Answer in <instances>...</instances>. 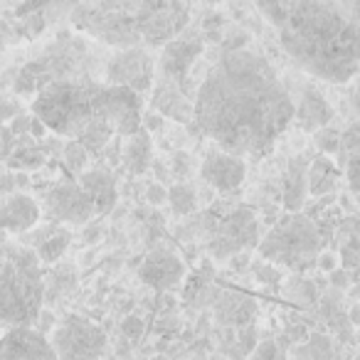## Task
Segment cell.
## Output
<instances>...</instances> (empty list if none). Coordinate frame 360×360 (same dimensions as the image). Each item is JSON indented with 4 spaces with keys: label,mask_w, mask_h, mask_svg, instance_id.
<instances>
[{
    "label": "cell",
    "mask_w": 360,
    "mask_h": 360,
    "mask_svg": "<svg viewBox=\"0 0 360 360\" xmlns=\"http://www.w3.org/2000/svg\"><path fill=\"white\" fill-rule=\"evenodd\" d=\"M294 114V96L271 62L245 47L227 50L195 96L198 129L237 158L271 153Z\"/></svg>",
    "instance_id": "obj_1"
},
{
    "label": "cell",
    "mask_w": 360,
    "mask_h": 360,
    "mask_svg": "<svg viewBox=\"0 0 360 360\" xmlns=\"http://www.w3.org/2000/svg\"><path fill=\"white\" fill-rule=\"evenodd\" d=\"M257 11L276 30L286 55L311 77L345 84L360 70V3L274 0Z\"/></svg>",
    "instance_id": "obj_2"
},
{
    "label": "cell",
    "mask_w": 360,
    "mask_h": 360,
    "mask_svg": "<svg viewBox=\"0 0 360 360\" xmlns=\"http://www.w3.org/2000/svg\"><path fill=\"white\" fill-rule=\"evenodd\" d=\"M32 116L89 153L104 150L114 134L129 139L143 129L136 91L94 82L55 79L32 101Z\"/></svg>",
    "instance_id": "obj_3"
},
{
    "label": "cell",
    "mask_w": 360,
    "mask_h": 360,
    "mask_svg": "<svg viewBox=\"0 0 360 360\" xmlns=\"http://www.w3.org/2000/svg\"><path fill=\"white\" fill-rule=\"evenodd\" d=\"M45 304V274L35 250L0 245V328H32Z\"/></svg>",
    "instance_id": "obj_4"
},
{
    "label": "cell",
    "mask_w": 360,
    "mask_h": 360,
    "mask_svg": "<svg viewBox=\"0 0 360 360\" xmlns=\"http://www.w3.org/2000/svg\"><path fill=\"white\" fill-rule=\"evenodd\" d=\"M321 247H323V237L319 225L306 215H289L266 232V237L259 242V255L269 264L304 271L316 264Z\"/></svg>",
    "instance_id": "obj_5"
},
{
    "label": "cell",
    "mask_w": 360,
    "mask_h": 360,
    "mask_svg": "<svg viewBox=\"0 0 360 360\" xmlns=\"http://www.w3.org/2000/svg\"><path fill=\"white\" fill-rule=\"evenodd\" d=\"M143 0H114V3H82L72 11V22L77 30L106 42V45L139 47V11Z\"/></svg>",
    "instance_id": "obj_6"
},
{
    "label": "cell",
    "mask_w": 360,
    "mask_h": 360,
    "mask_svg": "<svg viewBox=\"0 0 360 360\" xmlns=\"http://www.w3.org/2000/svg\"><path fill=\"white\" fill-rule=\"evenodd\" d=\"M50 343L57 360H101L109 340L101 326L70 314L67 319H62V323L55 326Z\"/></svg>",
    "instance_id": "obj_7"
},
{
    "label": "cell",
    "mask_w": 360,
    "mask_h": 360,
    "mask_svg": "<svg viewBox=\"0 0 360 360\" xmlns=\"http://www.w3.org/2000/svg\"><path fill=\"white\" fill-rule=\"evenodd\" d=\"M191 18V6L186 3H165V0H153V3H141L139 11V32L141 40L153 47L168 45L175 37H180L183 27Z\"/></svg>",
    "instance_id": "obj_8"
},
{
    "label": "cell",
    "mask_w": 360,
    "mask_h": 360,
    "mask_svg": "<svg viewBox=\"0 0 360 360\" xmlns=\"http://www.w3.org/2000/svg\"><path fill=\"white\" fill-rule=\"evenodd\" d=\"M257 237H259V230H257L255 212L250 207H237L225 220H220L207 247H210L212 257H235L255 245L259 247Z\"/></svg>",
    "instance_id": "obj_9"
},
{
    "label": "cell",
    "mask_w": 360,
    "mask_h": 360,
    "mask_svg": "<svg viewBox=\"0 0 360 360\" xmlns=\"http://www.w3.org/2000/svg\"><path fill=\"white\" fill-rule=\"evenodd\" d=\"M153 77H155V62L143 47H129L121 50L119 55L111 57L109 67H106V79L111 86H124L136 94H146L153 89Z\"/></svg>",
    "instance_id": "obj_10"
},
{
    "label": "cell",
    "mask_w": 360,
    "mask_h": 360,
    "mask_svg": "<svg viewBox=\"0 0 360 360\" xmlns=\"http://www.w3.org/2000/svg\"><path fill=\"white\" fill-rule=\"evenodd\" d=\"M45 212L52 222L60 225H86L96 215V207L79 183H60L45 193Z\"/></svg>",
    "instance_id": "obj_11"
},
{
    "label": "cell",
    "mask_w": 360,
    "mask_h": 360,
    "mask_svg": "<svg viewBox=\"0 0 360 360\" xmlns=\"http://www.w3.org/2000/svg\"><path fill=\"white\" fill-rule=\"evenodd\" d=\"M200 55L202 40L198 35H183L168 42L163 47V55H160V77H163L165 84H173L180 89V84L188 79V72L193 70Z\"/></svg>",
    "instance_id": "obj_12"
},
{
    "label": "cell",
    "mask_w": 360,
    "mask_h": 360,
    "mask_svg": "<svg viewBox=\"0 0 360 360\" xmlns=\"http://www.w3.org/2000/svg\"><path fill=\"white\" fill-rule=\"evenodd\" d=\"M0 360H57V355L40 330L15 328L0 335Z\"/></svg>",
    "instance_id": "obj_13"
},
{
    "label": "cell",
    "mask_w": 360,
    "mask_h": 360,
    "mask_svg": "<svg viewBox=\"0 0 360 360\" xmlns=\"http://www.w3.org/2000/svg\"><path fill=\"white\" fill-rule=\"evenodd\" d=\"M200 175L207 186H212L220 193H230L245 183L247 163L245 158H237L230 153H210L200 165Z\"/></svg>",
    "instance_id": "obj_14"
},
{
    "label": "cell",
    "mask_w": 360,
    "mask_h": 360,
    "mask_svg": "<svg viewBox=\"0 0 360 360\" xmlns=\"http://www.w3.org/2000/svg\"><path fill=\"white\" fill-rule=\"evenodd\" d=\"M139 276L153 291H168L186 276V264L170 252H150L139 269Z\"/></svg>",
    "instance_id": "obj_15"
},
{
    "label": "cell",
    "mask_w": 360,
    "mask_h": 360,
    "mask_svg": "<svg viewBox=\"0 0 360 360\" xmlns=\"http://www.w3.org/2000/svg\"><path fill=\"white\" fill-rule=\"evenodd\" d=\"M37 220H40V205L35 198L25 195V193H13L0 205V230L3 232L25 235L37 225Z\"/></svg>",
    "instance_id": "obj_16"
},
{
    "label": "cell",
    "mask_w": 360,
    "mask_h": 360,
    "mask_svg": "<svg viewBox=\"0 0 360 360\" xmlns=\"http://www.w3.org/2000/svg\"><path fill=\"white\" fill-rule=\"evenodd\" d=\"M296 109V121L304 131H321L328 129L330 119H333V109L326 101V96L321 94L316 86L306 84L299 94V106L294 104Z\"/></svg>",
    "instance_id": "obj_17"
},
{
    "label": "cell",
    "mask_w": 360,
    "mask_h": 360,
    "mask_svg": "<svg viewBox=\"0 0 360 360\" xmlns=\"http://www.w3.org/2000/svg\"><path fill=\"white\" fill-rule=\"evenodd\" d=\"M79 188L91 198V202H94V207H96V215L104 217L116 207V198H119V193H116V180L109 170L96 168V170H86V173H82Z\"/></svg>",
    "instance_id": "obj_18"
},
{
    "label": "cell",
    "mask_w": 360,
    "mask_h": 360,
    "mask_svg": "<svg viewBox=\"0 0 360 360\" xmlns=\"http://www.w3.org/2000/svg\"><path fill=\"white\" fill-rule=\"evenodd\" d=\"M150 104H153V109L160 116H168V119H175L180 124H188L191 119H195V101L188 99L183 89H178L173 84H165V82H160L153 89Z\"/></svg>",
    "instance_id": "obj_19"
},
{
    "label": "cell",
    "mask_w": 360,
    "mask_h": 360,
    "mask_svg": "<svg viewBox=\"0 0 360 360\" xmlns=\"http://www.w3.org/2000/svg\"><path fill=\"white\" fill-rule=\"evenodd\" d=\"M306 195H309V163L296 155V158L289 160V168H286L284 180H281L284 207L296 215L304 207Z\"/></svg>",
    "instance_id": "obj_20"
},
{
    "label": "cell",
    "mask_w": 360,
    "mask_h": 360,
    "mask_svg": "<svg viewBox=\"0 0 360 360\" xmlns=\"http://www.w3.org/2000/svg\"><path fill=\"white\" fill-rule=\"evenodd\" d=\"M150 158H153V143H150V134L141 129L139 134L129 136L121 148V163L131 175H141L148 170Z\"/></svg>",
    "instance_id": "obj_21"
},
{
    "label": "cell",
    "mask_w": 360,
    "mask_h": 360,
    "mask_svg": "<svg viewBox=\"0 0 360 360\" xmlns=\"http://www.w3.org/2000/svg\"><path fill=\"white\" fill-rule=\"evenodd\" d=\"M340 170L335 168V163L328 155H319L314 163L309 165V193L316 198L330 195L338 186Z\"/></svg>",
    "instance_id": "obj_22"
},
{
    "label": "cell",
    "mask_w": 360,
    "mask_h": 360,
    "mask_svg": "<svg viewBox=\"0 0 360 360\" xmlns=\"http://www.w3.org/2000/svg\"><path fill=\"white\" fill-rule=\"evenodd\" d=\"M215 309H217V319L225 321V323L232 326H245L255 319V301L245 299V296H235V294H220V299L215 301Z\"/></svg>",
    "instance_id": "obj_23"
},
{
    "label": "cell",
    "mask_w": 360,
    "mask_h": 360,
    "mask_svg": "<svg viewBox=\"0 0 360 360\" xmlns=\"http://www.w3.org/2000/svg\"><path fill=\"white\" fill-rule=\"evenodd\" d=\"M72 242V235L70 230H62V227H52V232L45 237V240L37 245L35 255L37 259L42 262V264H55V262L62 259V255L67 252V247H70Z\"/></svg>",
    "instance_id": "obj_24"
},
{
    "label": "cell",
    "mask_w": 360,
    "mask_h": 360,
    "mask_svg": "<svg viewBox=\"0 0 360 360\" xmlns=\"http://www.w3.org/2000/svg\"><path fill=\"white\" fill-rule=\"evenodd\" d=\"M22 139L25 141H22L20 146L15 143V150H13V155L8 158V165L20 168V170L40 168V165L45 163V153H42V148L30 139V136H22Z\"/></svg>",
    "instance_id": "obj_25"
},
{
    "label": "cell",
    "mask_w": 360,
    "mask_h": 360,
    "mask_svg": "<svg viewBox=\"0 0 360 360\" xmlns=\"http://www.w3.org/2000/svg\"><path fill=\"white\" fill-rule=\"evenodd\" d=\"M168 202L175 215H193L198 210V193L191 186H186V183H178V186H173L168 191Z\"/></svg>",
    "instance_id": "obj_26"
},
{
    "label": "cell",
    "mask_w": 360,
    "mask_h": 360,
    "mask_svg": "<svg viewBox=\"0 0 360 360\" xmlns=\"http://www.w3.org/2000/svg\"><path fill=\"white\" fill-rule=\"evenodd\" d=\"M338 259L343 264V271L350 276V281L360 284V237H350V240L343 242Z\"/></svg>",
    "instance_id": "obj_27"
},
{
    "label": "cell",
    "mask_w": 360,
    "mask_h": 360,
    "mask_svg": "<svg viewBox=\"0 0 360 360\" xmlns=\"http://www.w3.org/2000/svg\"><path fill=\"white\" fill-rule=\"evenodd\" d=\"M75 284H77V271H75V266H70V264H65V266H60V269L52 274V286L50 289H45V299H57L60 294H70L72 289H75Z\"/></svg>",
    "instance_id": "obj_28"
},
{
    "label": "cell",
    "mask_w": 360,
    "mask_h": 360,
    "mask_svg": "<svg viewBox=\"0 0 360 360\" xmlns=\"http://www.w3.org/2000/svg\"><path fill=\"white\" fill-rule=\"evenodd\" d=\"M62 160L72 173H86V163H89V150L77 141H67L62 148Z\"/></svg>",
    "instance_id": "obj_29"
},
{
    "label": "cell",
    "mask_w": 360,
    "mask_h": 360,
    "mask_svg": "<svg viewBox=\"0 0 360 360\" xmlns=\"http://www.w3.org/2000/svg\"><path fill=\"white\" fill-rule=\"evenodd\" d=\"M340 160L343 163H348L353 155L360 153V124H353L345 134H340Z\"/></svg>",
    "instance_id": "obj_30"
},
{
    "label": "cell",
    "mask_w": 360,
    "mask_h": 360,
    "mask_svg": "<svg viewBox=\"0 0 360 360\" xmlns=\"http://www.w3.org/2000/svg\"><path fill=\"white\" fill-rule=\"evenodd\" d=\"M316 143L323 153H338L340 148V134L338 131H330V129H321L316 134Z\"/></svg>",
    "instance_id": "obj_31"
},
{
    "label": "cell",
    "mask_w": 360,
    "mask_h": 360,
    "mask_svg": "<svg viewBox=\"0 0 360 360\" xmlns=\"http://www.w3.org/2000/svg\"><path fill=\"white\" fill-rule=\"evenodd\" d=\"M345 178H348V188L355 198H360V153L345 163Z\"/></svg>",
    "instance_id": "obj_32"
},
{
    "label": "cell",
    "mask_w": 360,
    "mask_h": 360,
    "mask_svg": "<svg viewBox=\"0 0 360 360\" xmlns=\"http://www.w3.org/2000/svg\"><path fill=\"white\" fill-rule=\"evenodd\" d=\"M18 139L13 136L11 126H0V158H11L13 150H15Z\"/></svg>",
    "instance_id": "obj_33"
},
{
    "label": "cell",
    "mask_w": 360,
    "mask_h": 360,
    "mask_svg": "<svg viewBox=\"0 0 360 360\" xmlns=\"http://www.w3.org/2000/svg\"><path fill=\"white\" fill-rule=\"evenodd\" d=\"M22 109L18 101H11V99H3L0 101V126H6L8 121H13L15 116H20Z\"/></svg>",
    "instance_id": "obj_34"
},
{
    "label": "cell",
    "mask_w": 360,
    "mask_h": 360,
    "mask_svg": "<svg viewBox=\"0 0 360 360\" xmlns=\"http://www.w3.org/2000/svg\"><path fill=\"white\" fill-rule=\"evenodd\" d=\"M121 330H124L126 338H139V335L143 333V321H141L139 316H126V319L121 321Z\"/></svg>",
    "instance_id": "obj_35"
},
{
    "label": "cell",
    "mask_w": 360,
    "mask_h": 360,
    "mask_svg": "<svg viewBox=\"0 0 360 360\" xmlns=\"http://www.w3.org/2000/svg\"><path fill=\"white\" fill-rule=\"evenodd\" d=\"M276 353H279V348L274 340H264V343H259V348L252 350V360H274Z\"/></svg>",
    "instance_id": "obj_36"
},
{
    "label": "cell",
    "mask_w": 360,
    "mask_h": 360,
    "mask_svg": "<svg viewBox=\"0 0 360 360\" xmlns=\"http://www.w3.org/2000/svg\"><path fill=\"white\" fill-rule=\"evenodd\" d=\"M30 126H32V116H27V114H20V116H15L13 119V124H11V131H13V136H30Z\"/></svg>",
    "instance_id": "obj_37"
},
{
    "label": "cell",
    "mask_w": 360,
    "mask_h": 360,
    "mask_svg": "<svg viewBox=\"0 0 360 360\" xmlns=\"http://www.w3.org/2000/svg\"><path fill=\"white\" fill-rule=\"evenodd\" d=\"M316 266H319L321 271H326V274H333V271L338 269V257H335L333 252H321L319 259H316Z\"/></svg>",
    "instance_id": "obj_38"
},
{
    "label": "cell",
    "mask_w": 360,
    "mask_h": 360,
    "mask_svg": "<svg viewBox=\"0 0 360 360\" xmlns=\"http://www.w3.org/2000/svg\"><path fill=\"white\" fill-rule=\"evenodd\" d=\"M146 198H148L150 205H163V202L168 200V191H165L163 186H158V183H153V186H148V191H146Z\"/></svg>",
    "instance_id": "obj_39"
},
{
    "label": "cell",
    "mask_w": 360,
    "mask_h": 360,
    "mask_svg": "<svg viewBox=\"0 0 360 360\" xmlns=\"http://www.w3.org/2000/svg\"><path fill=\"white\" fill-rule=\"evenodd\" d=\"M257 276H259V281H266V284H274L276 281V276H279V271L274 269V266H257Z\"/></svg>",
    "instance_id": "obj_40"
},
{
    "label": "cell",
    "mask_w": 360,
    "mask_h": 360,
    "mask_svg": "<svg viewBox=\"0 0 360 360\" xmlns=\"http://www.w3.org/2000/svg\"><path fill=\"white\" fill-rule=\"evenodd\" d=\"M35 323H37V328H35V330H40L42 335H47V330L52 328V314H50V311H42V314L37 316Z\"/></svg>",
    "instance_id": "obj_41"
},
{
    "label": "cell",
    "mask_w": 360,
    "mask_h": 360,
    "mask_svg": "<svg viewBox=\"0 0 360 360\" xmlns=\"http://www.w3.org/2000/svg\"><path fill=\"white\" fill-rule=\"evenodd\" d=\"M141 126H143V131H155V129L163 126V119H160L158 114H148V116L141 119Z\"/></svg>",
    "instance_id": "obj_42"
},
{
    "label": "cell",
    "mask_w": 360,
    "mask_h": 360,
    "mask_svg": "<svg viewBox=\"0 0 360 360\" xmlns=\"http://www.w3.org/2000/svg\"><path fill=\"white\" fill-rule=\"evenodd\" d=\"M328 276H330V284H333V286H338V289H345V286L350 284V276L345 274L343 269H335L333 274H328Z\"/></svg>",
    "instance_id": "obj_43"
},
{
    "label": "cell",
    "mask_w": 360,
    "mask_h": 360,
    "mask_svg": "<svg viewBox=\"0 0 360 360\" xmlns=\"http://www.w3.org/2000/svg\"><path fill=\"white\" fill-rule=\"evenodd\" d=\"M286 335H289L291 340H301V343H304V340L309 338V330H306L304 326L299 323V326H291V328L286 330Z\"/></svg>",
    "instance_id": "obj_44"
},
{
    "label": "cell",
    "mask_w": 360,
    "mask_h": 360,
    "mask_svg": "<svg viewBox=\"0 0 360 360\" xmlns=\"http://www.w3.org/2000/svg\"><path fill=\"white\" fill-rule=\"evenodd\" d=\"M45 131H47V126L42 124L40 119H35V116H32V126H30V139H42V136H45Z\"/></svg>",
    "instance_id": "obj_45"
},
{
    "label": "cell",
    "mask_w": 360,
    "mask_h": 360,
    "mask_svg": "<svg viewBox=\"0 0 360 360\" xmlns=\"http://www.w3.org/2000/svg\"><path fill=\"white\" fill-rule=\"evenodd\" d=\"M230 264H232V269H245V266L250 264V257H247L245 252H242V255H235V257H232Z\"/></svg>",
    "instance_id": "obj_46"
},
{
    "label": "cell",
    "mask_w": 360,
    "mask_h": 360,
    "mask_svg": "<svg viewBox=\"0 0 360 360\" xmlns=\"http://www.w3.org/2000/svg\"><path fill=\"white\" fill-rule=\"evenodd\" d=\"M99 230H101V225H91V227H86V232H84V237H86V245H91V242H96V235H99Z\"/></svg>",
    "instance_id": "obj_47"
},
{
    "label": "cell",
    "mask_w": 360,
    "mask_h": 360,
    "mask_svg": "<svg viewBox=\"0 0 360 360\" xmlns=\"http://www.w3.org/2000/svg\"><path fill=\"white\" fill-rule=\"evenodd\" d=\"M350 323H360V306L358 304L350 309Z\"/></svg>",
    "instance_id": "obj_48"
},
{
    "label": "cell",
    "mask_w": 360,
    "mask_h": 360,
    "mask_svg": "<svg viewBox=\"0 0 360 360\" xmlns=\"http://www.w3.org/2000/svg\"><path fill=\"white\" fill-rule=\"evenodd\" d=\"M350 296H353V299L358 301V306H360V284H358V286H353V289H350Z\"/></svg>",
    "instance_id": "obj_49"
}]
</instances>
